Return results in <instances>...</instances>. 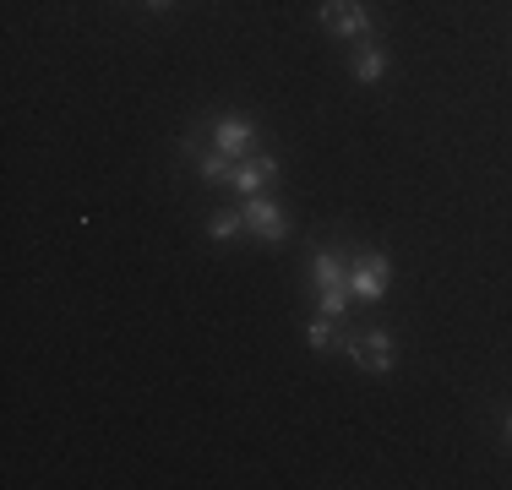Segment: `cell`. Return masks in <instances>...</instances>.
<instances>
[{
  "label": "cell",
  "instance_id": "cell-8",
  "mask_svg": "<svg viewBox=\"0 0 512 490\" xmlns=\"http://www.w3.org/2000/svg\"><path fill=\"white\" fill-rule=\"evenodd\" d=\"M387 71H393V55H387L382 44H360V49H355V60H349V77L365 82V88H371V82H382Z\"/></svg>",
  "mask_w": 512,
  "mask_h": 490
},
{
  "label": "cell",
  "instance_id": "cell-9",
  "mask_svg": "<svg viewBox=\"0 0 512 490\" xmlns=\"http://www.w3.org/2000/svg\"><path fill=\"white\" fill-rule=\"evenodd\" d=\"M240 235H246V213H240V207H213V213H207V240L213 245H229Z\"/></svg>",
  "mask_w": 512,
  "mask_h": 490
},
{
  "label": "cell",
  "instance_id": "cell-11",
  "mask_svg": "<svg viewBox=\"0 0 512 490\" xmlns=\"http://www.w3.org/2000/svg\"><path fill=\"white\" fill-rule=\"evenodd\" d=\"M338 327H344V322H333V316H322V311H316L311 322H306V343H311L316 354L338 349Z\"/></svg>",
  "mask_w": 512,
  "mask_h": 490
},
{
  "label": "cell",
  "instance_id": "cell-4",
  "mask_svg": "<svg viewBox=\"0 0 512 490\" xmlns=\"http://www.w3.org/2000/svg\"><path fill=\"white\" fill-rule=\"evenodd\" d=\"M240 213H246V235L251 240H262V245H284L289 240L284 202H273V196H246V202H240Z\"/></svg>",
  "mask_w": 512,
  "mask_h": 490
},
{
  "label": "cell",
  "instance_id": "cell-6",
  "mask_svg": "<svg viewBox=\"0 0 512 490\" xmlns=\"http://www.w3.org/2000/svg\"><path fill=\"white\" fill-rule=\"evenodd\" d=\"M229 186L240 191V202H246V196H267V191L278 186V158H273V153L240 158V164H235V180H229Z\"/></svg>",
  "mask_w": 512,
  "mask_h": 490
},
{
  "label": "cell",
  "instance_id": "cell-5",
  "mask_svg": "<svg viewBox=\"0 0 512 490\" xmlns=\"http://www.w3.org/2000/svg\"><path fill=\"white\" fill-rule=\"evenodd\" d=\"M207 137H213L218 153L251 158L256 142H262V131H256V120H246V115H213V120H207Z\"/></svg>",
  "mask_w": 512,
  "mask_h": 490
},
{
  "label": "cell",
  "instance_id": "cell-1",
  "mask_svg": "<svg viewBox=\"0 0 512 490\" xmlns=\"http://www.w3.org/2000/svg\"><path fill=\"white\" fill-rule=\"evenodd\" d=\"M338 349H344L360 371H371V376H387L398 365V343H393L387 327H365V333H355V327H338Z\"/></svg>",
  "mask_w": 512,
  "mask_h": 490
},
{
  "label": "cell",
  "instance_id": "cell-12",
  "mask_svg": "<svg viewBox=\"0 0 512 490\" xmlns=\"http://www.w3.org/2000/svg\"><path fill=\"white\" fill-rule=\"evenodd\" d=\"M349 300H355L349 289H322V294H316V311L333 316V322H344V316H349Z\"/></svg>",
  "mask_w": 512,
  "mask_h": 490
},
{
  "label": "cell",
  "instance_id": "cell-7",
  "mask_svg": "<svg viewBox=\"0 0 512 490\" xmlns=\"http://www.w3.org/2000/svg\"><path fill=\"white\" fill-rule=\"evenodd\" d=\"M311 289L322 294V289H349V245H316L311 251ZM355 294V289H349Z\"/></svg>",
  "mask_w": 512,
  "mask_h": 490
},
{
  "label": "cell",
  "instance_id": "cell-14",
  "mask_svg": "<svg viewBox=\"0 0 512 490\" xmlns=\"http://www.w3.org/2000/svg\"><path fill=\"white\" fill-rule=\"evenodd\" d=\"M502 425H507V441H512V409H507V420H502Z\"/></svg>",
  "mask_w": 512,
  "mask_h": 490
},
{
  "label": "cell",
  "instance_id": "cell-10",
  "mask_svg": "<svg viewBox=\"0 0 512 490\" xmlns=\"http://www.w3.org/2000/svg\"><path fill=\"white\" fill-rule=\"evenodd\" d=\"M235 164L240 158H229V153H197V175H202V186H229L235 180Z\"/></svg>",
  "mask_w": 512,
  "mask_h": 490
},
{
  "label": "cell",
  "instance_id": "cell-2",
  "mask_svg": "<svg viewBox=\"0 0 512 490\" xmlns=\"http://www.w3.org/2000/svg\"><path fill=\"white\" fill-rule=\"evenodd\" d=\"M316 22H322V33L338 44H360V39H371V28H376L365 0H322V6H316Z\"/></svg>",
  "mask_w": 512,
  "mask_h": 490
},
{
  "label": "cell",
  "instance_id": "cell-13",
  "mask_svg": "<svg viewBox=\"0 0 512 490\" xmlns=\"http://www.w3.org/2000/svg\"><path fill=\"white\" fill-rule=\"evenodd\" d=\"M142 6H148V11H169L175 0H142Z\"/></svg>",
  "mask_w": 512,
  "mask_h": 490
},
{
  "label": "cell",
  "instance_id": "cell-3",
  "mask_svg": "<svg viewBox=\"0 0 512 490\" xmlns=\"http://www.w3.org/2000/svg\"><path fill=\"white\" fill-rule=\"evenodd\" d=\"M349 289H355V300L376 305L387 289H393V262H387L382 251H360V245H349Z\"/></svg>",
  "mask_w": 512,
  "mask_h": 490
}]
</instances>
